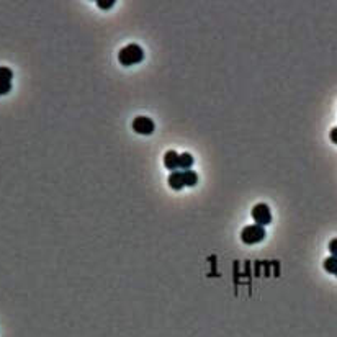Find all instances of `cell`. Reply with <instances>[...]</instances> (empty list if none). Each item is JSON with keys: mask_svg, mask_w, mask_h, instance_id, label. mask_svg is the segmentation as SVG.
Segmentation results:
<instances>
[{"mask_svg": "<svg viewBox=\"0 0 337 337\" xmlns=\"http://www.w3.org/2000/svg\"><path fill=\"white\" fill-rule=\"evenodd\" d=\"M144 59V51L143 48L139 45H134V43H131V45L124 46L120 49L118 52V61L121 66H134L138 64V62H141Z\"/></svg>", "mask_w": 337, "mask_h": 337, "instance_id": "obj_1", "label": "cell"}, {"mask_svg": "<svg viewBox=\"0 0 337 337\" xmlns=\"http://www.w3.org/2000/svg\"><path fill=\"white\" fill-rule=\"evenodd\" d=\"M265 229H264V226H259V224H250V226H245V228L241 231V241L245 244V245H254V244H259L262 242L264 239H265Z\"/></svg>", "mask_w": 337, "mask_h": 337, "instance_id": "obj_2", "label": "cell"}, {"mask_svg": "<svg viewBox=\"0 0 337 337\" xmlns=\"http://www.w3.org/2000/svg\"><path fill=\"white\" fill-rule=\"evenodd\" d=\"M250 216H252V219L256 221V224L259 226H267L272 223L270 208H268V205L265 203H257L252 208V211H250Z\"/></svg>", "mask_w": 337, "mask_h": 337, "instance_id": "obj_3", "label": "cell"}, {"mask_svg": "<svg viewBox=\"0 0 337 337\" xmlns=\"http://www.w3.org/2000/svg\"><path fill=\"white\" fill-rule=\"evenodd\" d=\"M133 131L138 134H143V136H149V134L154 133L156 129V124L149 117H136L133 120Z\"/></svg>", "mask_w": 337, "mask_h": 337, "instance_id": "obj_4", "label": "cell"}, {"mask_svg": "<svg viewBox=\"0 0 337 337\" xmlns=\"http://www.w3.org/2000/svg\"><path fill=\"white\" fill-rule=\"evenodd\" d=\"M164 166H166L167 170H179V154L175 151H167L166 156H164Z\"/></svg>", "mask_w": 337, "mask_h": 337, "instance_id": "obj_5", "label": "cell"}, {"mask_svg": "<svg viewBox=\"0 0 337 337\" xmlns=\"http://www.w3.org/2000/svg\"><path fill=\"white\" fill-rule=\"evenodd\" d=\"M168 187H170L172 190H182L185 187V182H184V175H182V170H175L172 172L170 175H168Z\"/></svg>", "mask_w": 337, "mask_h": 337, "instance_id": "obj_6", "label": "cell"}, {"mask_svg": "<svg viewBox=\"0 0 337 337\" xmlns=\"http://www.w3.org/2000/svg\"><path fill=\"white\" fill-rule=\"evenodd\" d=\"M193 156L189 152H184V154H179V168H182V172L184 170H190L192 166H193Z\"/></svg>", "mask_w": 337, "mask_h": 337, "instance_id": "obj_7", "label": "cell"}, {"mask_svg": "<svg viewBox=\"0 0 337 337\" xmlns=\"http://www.w3.org/2000/svg\"><path fill=\"white\" fill-rule=\"evenodd\" d=\"M182 175H184V182H185V187H195L198 184V175H196L195 170H184L182 172Z\"/></svg>", "mask_w": 337, "mask_h": 337, "instance_id": "obj_8", "label": "cell"}, {"mask_svg": "<svg viewBox=\"0 0 337 337\" xmlns=\"http://www.w3.org/2000/svg\"><path fill=\"white\" fill-rule=\"evenodd\" d=\"M322 267H324V270L327 273H336V270H337V257H334V256L327 257L326 261L322 262Z\"/></svg>", "mask_w": 337, "mask_h": 337, "instance_id": "obj_9", "label": "cell"}, {"mask_svg": "<svg viewBox=\"0 0 337 337\" xmlns=\"http://www.w3.org/2000/svg\"><path fill=\"white\" fill-rule=\"evenodd\" d=\"M13 79V72L12 69H8V67L5 66H0V80H8L12 82Z\"/></svg>", "mask_w": 337, "mask_h": 337, "instance_id": "obj_10", "label": "cell"}, {"mask_svg": "<svg viewBox=\"0 0 337 337\" xmlns=\"http://www.w3.org/2000/svg\"><path fill=\"white\" fill-rule=\"evenodd\" d=\"M12 90V82L0 80V95H7Z\"/></svg>", "mask_w": 337, "mask_h": 337, "instance_id": "obj_11", "label": "cell"}, {"mask_svg": "<svg viewBox=\"0 0 337 337\" xmlns=\"http://www.w3.org/2000/svg\"><path fill=\"white\" fill-rule=\"evenodd\" d=\"M329 252H331V256H334V257H337V238L336 239H332L331 242H329Z\"/></svg>", "mask_w": 337, "mask_h": 337, "instance_id": "obj_12", "label": "cell"}, {"mask_svg": "<svg viewBox=\"0 0 337 337\" xmlns=\"http://www.w3.org/2000/svg\"><path fill=\"white\" fill-rule=\"evenodd\" d=\"M113 5H115V2H102V0H98L97 2V7L103 8V10H108V8H112Z\"/></svg>", "mask_w": 337, "mask_h": 337, "instance_id": "obj_13", "label": "cell"}, {"mask_svg": "<svg viewBox=\"0 0 337 337\" xmlns=\"http://www.w3.org/2000/svg\"><path fill=\"white\" fill-rule=\"evenodd\" d=\"M329 138H331V141H332V143H334V144H337V126L331 129V133H329Z\"/></svg>", "mask_w": 337, "mask_h": 337, "instance_id": "obj_14", "label": "cell"}, {"mask_svg": "<svg viewBox=\"0 0 337 337\" xmlns=\"http://www.w3.org/2000/svg\"><path fill=\"white\" fill-rule=\"evenodd\" d=\"M334 275H336V277H337V270H336V273H334Z\"/></svg>", "mask_w": 337, "mask_h": 337, "instance_id": "obj_15", "label": "cell"}]
</instances>
